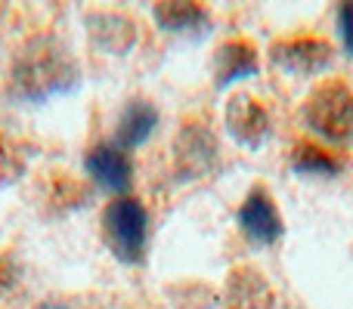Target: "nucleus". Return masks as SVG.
<instances>
[{"label":"nucleus","instance_id":"nucleus-9","mask_svg":"<svg viewBox=\"0 0 353 309\" xmlns=\"http://www.w3.org/2000/svg\"><path fill=\"white\" fill-rule=\"evenodd\" d=\"M84 167L90 173L93 182H99L109 192H128L134 182V164L124 149H118L115 142H97L90 152L84 155Z\"/></svg>","mask_w":353,"mask_h":309},{"label":"nucleus","instance_id":"nucleus-4","mask_svg":"<svg viewBox=\"0 0 353 309\" xmlns=\"http://www.w3.org/2000/svg\"><path fill=\"white\" fill-rule=\"evenodd\" d=\"M270 59L292 78H316L323 68L332 65L335 47L323 37H288V41L273 43Z\"/></svg>","mask_w":353,"mask_h":309},{"label":"nucleus","instance_id":"nucleus-3","mask_svg":"<svg viewBox=\"0 0 353 309\" xmlns=\"http://www.w3.org/2000/svg\"><path fill=\"white\" fill-rule=\"evenodd\" d=\"M103 242L128 266L143 263L149 248V213L140 198L121 195L103 211Z\"/></svg>","mask_w":353,"mask_h":309},{"label":"nucleus","instance_id":"nucleus-16","mask_svg":"<svg viewBox=\"0 0 353 309\" xmlns=\"http://www.w3.org/2000/svg\"><path fill=\"white\" fill-rule=\"evenodd\" d=\"M338 31H341L344 53L353 59V3H341V6H338Z\"/></svg>","mask_w":353,"mask_h":309},{"label":"nucleus","instance_id":"nucleus-15","mask_svg":"<svg viewBox=\"0 0 353 309\" xmlns=\"http://www.w3.org/2000/svg\"><path fill=\"white\" fill-rule=\"evenodd\" d=\"M292 170L301 176H335L341 173V164L329 152H323V149L310 146V142H301L292 152Z\"/></svg>","mask_w":353,"mask_h":309},{"label":"nucleus","instance_id":"nucleus-6","mask_svg":"<svg viewBox=\"0 0 353 309\" xmlns=\"http://www.w3.org/2000/svg\"><path fill=\"white\" fill-rule=\"evenodd\" d=\"M217 164V142L205 124H183L174 140V170L180 180H201Z\"/></svg>","mask_w":353,"mask_h":309},{"label":"nucleus","instance_id":"nucleus-8","mask_svg":"<svg viewBox=\"0 0 353 309\" xmlns=\"http://www.w3.org/2000/svg\"><path fill=\"white\" fill-rule=\"evenodd\" d=\"M276 294L270 279L254 266L230 269L223 285V309H273Z\"/></svg>","mask_w":353,"mask_h":309},{"label":"nucleus","instance_id":"nucleus-11","mask_svg":"<svg viewBox=\"0 0 353 309\" xmlns=\"http://www.w3.org/2000/svg\"><path fill=\"white\" fill-rule=\"evenodd\" d=\"M155 127H159V109L149 99H130L115 124V146L124 152L140 149L155 134Z\"/></svg>","mask_w":353,"mask_h":309},{"label":"nucleus","instance_id":"nucleus-17","mask_svg":"<svg viewBox=\"0 0 353 309\" xmlns=\"http://www.w3.org/2000/svg\"><path fill=\"white\" fill-rule=\"evenodd\" d=\"M19 285V266L12 260V254H0V294L12 291Z\"/></svg>","mask_w":353,"mask_h":309},{"label":"nucleus","instance_id":"nucleus-13","mask_svg":"<svg viewBox=\"0 0 353 309\" xmlns=\"http://www.w3.org/2000/svg\"><path fill=\"white\" fill-rule=\"evenodd\" d=\"M152 16L161 31L168 34H195L211 25L208 10L201 3H180V0H168V3H155Z\"/></svg>","mask_w":353,"mask_h":309},{"label":"nucleus","instance_id":"nucleus-7","mask_svg":"<svg viewBox=\"0 0 353 309\" xmlns=\"http://www.w3.org/2000/svg\"><path fill=\"white\" fill-rule=\"evenodd\" d=\"M239 229L245 232V238L254 244H276L285 232L282 226V217H279V207H276L273 195L267 192L263 186H254L245 201L239 204Z\"/></svg>","mask_w":353,"mask_h":309},{"label":"nucleus","instance_id":"nucleus-1","mask_svg":"<svg viewBox=\"0 0 353 309\" xmlns=\"http://www.w3.org/2000/svg\"><path fill=\"white\" fill-rule=\"evenodd\" d=\"M81 81L78 62L65 50V43L53 37H37L28 41L12 59L10 87L19 103L41 105L50 103L53 96L72 93Z\"/></svg>","mask_w":353,"mask_h":309},{"label":"nucleus","instance_id":"nucleus-14","mask_svg":"<svg viewBox=\"0 0 353 309\" xmlns=\"http://www.w3.org/2000/svg\"><path fill=\"white\" fill-rule=\"evenodd\" d=\"M31 161V146L19 136H10L0 130V189L12 186L25 176Z\"/></svg>","mask_w":353,"mask_h":309},{"label":"nucleus","instance_id":"nucleus-2","mask_svg":"<svg viewBox=\"0 0 353 309\" xmlns=\"http://www.w3.org/2000/svg\"><path fill=\"white\" fill-rule=\"evenodd\" d=\"M304 124L329 146H353V93L344 81H323L304 99Z\"/></svg>","mask_w":353,"mask_h":309},{"label":"nucleus","instance_id":"nucleus-10","mask_svg":"<svg viewBox=\"0 0 353 309\" xmlns=\"http://www.w3.org/2000/svg\"><path fill=\"white\" fill-rule=\"evenodd\" d=\"M257 74V50L251 41H223L214 50V87L226 90V87L248 81Z\"/></svg>","mask_w":353,"mask_h":309},{"label":"nucleus","instance_id":"nucleus-12","mask_svg":"<svg viewBox=\"0 0 353 309\" xmlns=\"http://www.w3.org/2000/svg\"><path fill=\"white\" fill-rule=\"evenodd\" d=\"M87 28L105 53L124 56L137 43V25L128 16H118V12H97V16L87 19Z\"/></svg>","mask_w":353,"mask_h":309},{"label":"nucleus","instance_id":"nucleus-5","mask_svg":"<svg viewBox=\"0 0 353 309\" xmlns=\"http://www.w3.org/2000/svg\"><path fill=\"white\" fill-rule=\"evenodd\" d=\"M223 121H226L230 136L245 149H261L263 142L270 140V130H273L267 105L245 90L232 93V96L226 99Z\"/></svg>","mask_w":353,"mask_h":309}]
</instances>
